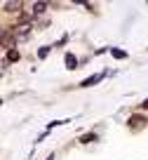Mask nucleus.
<instances>
[{"mask_svg":"<svg viewBox=\"0 0 148 160\" xmlns=\"http://www.w3.org/2000/svg\"><path fill=\"white\" fill-rule=\"evenodd\" d=\"M101 78H104V75H101V73H96V75H92V78L82 80L80 85H82V87H92V85H96V82H99V80H101Z\"/></svg>","mask_w":148,"mask_h":160,"instance_id":"nucleus-1","label":"nucleus"},{"mask_svg":"<svg viewBox=\"0 0 148 160\" xmlns=\"http://www.w3.org/2000/svg\"><path fill=\"white\" fill-rule=\"evenodd\" d=\"M129 125H132V127H139V125H141V127H143V125H146V118L136 113V115H132V120H129Z\"/></svg>","mask_w":148,"mask_h":160,"instance_id":"nucleus-2","label":"nucleus"},{"mask_svg":"<svg viewBox=\"0 0 148 160\" xmlns=\"http://www.w3.org/2000/svg\"><path fill=\"white\" fill-rule=\"evenodd\" d=\"M10 59H12V61H17V59H19V52L12 50V52H10Z\"/></svg>","mask_w":148,"mask_h":160,"instance_id":"nucleus-9","label":"nucleus"},{"mask_svg":"<svg viewBox=\"0 0 148 160\" xmlns=\"http://www.w3.org/2000/svg\"><path fill=\"white\" fill-rule=\"evenodd\" d=\"M111 54H113L115 59H125V57H127V52H125V50H118V47H115V50H111Z\"/></svg>","mask_w":148,"mask_h":160,"instance_id":"nucleus-5","label":"nucleus"},{"mask_svg":"<svg viewBox=\"0 0 148 160\" xmlns=\"http://www.w3.org/2000/svg\"><path fill=\"white\" fill-rule=\"evenodd\" d=\"M66 66H68V68H75V66H78V64H75V57H73V54H66Z\"/></svg>","mask_w":148,"mask_h":160,"instance_id":"nucleus-6","label":"nucleus"},{"mask_svg":"<svg viewBox=\"0 0 148 160\" xmlns=\"http://www.w3.org/2000/svg\"><path fill=\"white\" fill-rule=\"evenodd\" d=\"M94 139H96L94 134H82V139H80V141H82V144H89V141H94Z\"/></svg>","mask_w":148,"mask_h":160,"instance_id":"nucleus-8","label":"nucleus"},{"mask_svg":"<svg viewBox=\"0 0 148 160\" xmlns=\"http://www.w3.org/2000/svg\"><path fill=\"white\" fill-rule=\"evenodd\" d=\"M47 160H52V158H47Z\"/></svg>","mask_w":148,"mask_h":160,"instance_id":"nucleus-11","label":"nucleus"},{"mask_svg":"<svg viewBox=\"0 0 148 160\" xmlns=\"http://www.w3.org/2000/svg\"><path fill=\"white\" fill-rule=\"evenodd\" d=\"M47 54H49V47H40V50H38V57H40V59H45Z\"/></svg>","mask_w":148,"mask_h":160,"instance_id":"nucleus-7","label":"nucleus"},{"mask_svg":"<svg viewBox=\"0 0 148 160\" xmlns=\"http://www.w3.org/2000/svg\"><path fill=\"white\" fill-rule=\"evenodd\" d=\"M45 10H47V2H35V5H33V12H35V14H42Z\"/></svg>","mask_w":148,"mask_h":160,"instance_id":"nucleus-4","label":"nucleus"},{"mask_svg":"<svg viewBox=\"0 0 148 160\" xmlns=\"http://www.w3.org/2000/svg\"><path fill=\"white\" fill-rule=\"evenodd\" d=\"M143 108H148V99H146V101H143Z\"/></svg>","mask_w":148,"mask_h":160,"instance_id":"nucleus-10","label":"nucleus"},{"mask_svg":"<svg viewBox=\"0 0 148 160\" xmlns=\"http://www.w3.org/2000/svg\"><path fill=\"white\" fill-rule=\"evenodd\" d=\"M2 7H5V12H17V10H19V2H17V0H12V2H5Z\"/></svg>","mask_w":148,"mask_h":160,"instance_id":"nucleus-3","label":"nucleus"}]
</instances>
